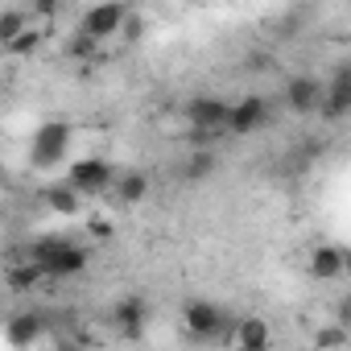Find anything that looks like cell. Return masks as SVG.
<instances>
[{
  "label": "cell",
  "instance_id": "cell-1",
  "mask_svg": "<svg viewBox=\"0 0 351 351\" xmlns=\"http://www.w3.org/2000/svg\"><path fill=\"white\" fill-rule=\"evenodd\" d=\"M29 265H38V273L50 277V281H66V277H79L91 265V252L83 244H75L71 236H42L29 248Z\"/></svg>",
  "mask_w": 351,
  "mask_h": 351
},
{
  "label": "cell",
  "instance_id": "cell-2",
  "mask_svg": "<svg viewBox=\"0 0 351 351\" xmlns=\"http://www.w3.org/2000/svg\"><path fill=\"white\" fill-rule=\"evenodd\" d=\"M182 326H186V335H191L195 343H232L236 318H232L228 310H219L215 302L195 298V302H186V310H182Z\"/></svg>",
  "mask_w": 351,
  "mask_h": 351
},
{
  "label": "cell",
  "instance_id": "cell-3",
  "mask_svg": "<svg viewBox=\"0 0 351 351\" xmlns=\"http://www.w3.org/2000/svg\"><path fill=\"white\" fill-rule=\"evenodd\" d=\"M112 182H116V165L108 161V157H79L75 165H71V178H66V186L79 195V199H91V195H104V191H112Z\"/></svg>",
  "mask_w": 351,
  "mask_h": 351
},
{
  "label": "cell",
  "instance_id": "cell-4",
  "mask_svg": "<svg viewBox=\"0 0 351 351\" xmlns=\"http://www.w3.org/2000/svg\"><path fill=\"white\" fill-rule=\"evenodd\" d=\"M71 149V124L66 120H46L38 132H34V145H29V161L34 169H54Z\"/></svg>",
  "mask_w": 351,
  "mask_h": 351
},
{
  "label": "cell",
  "instance_id": "cell-5",
  "mask_svg": "<svg viewBox=\"0 0 351 351\" xmlns=\"http://www.w3.org/2000/svg\"><path fill=\"white\" fill-rule=\"evenodd\" d=\"M318 116L339 124L351 116V66H335L330 83H322V104H318Z\"/></svg>",
  "mask_w": 351,
  "mask_h": 351
},
{
  "label": "cell",
  "instance_id": "cell-6",
  "mask_svg": "<svg viewBox=\"0 0 351 351\" xmlns=\"http://www.w3.org/2000/svg\"><path fill=\"white\" fill-rule=\"evenodd\" d=\"M228 112H232V99H223V95H195L186 104V124L223 136L228 132Z\"/></svg>",
  "mask_w": 351,
  "mask_h": 351
},
{
  "label": "cell",
  "instance_id": "cell-7",
  "mask_svg": "<svg viewBox=\"0 0 351 351\" xmlns=\"http://www.w3.org/2000/svg\"><path fill=\"white\" fill-rule=\"evenodd\" d=\"M124 21H128V5H95V9L83 13L79 34H87L91 42H108L124 29Z\"/></svg>",
  "mask_w": 351,
  "mask_h": 351
},
{
  "label": "cell",
  "instance_id": "cell-8",
  "mask_svg": "<svg viewBox=\"0 0 351 351\" xmlns=\"http://www.w3.org/2000/svg\"><path fill=\"white\" fill-rule=\"evenodd\" d=\"M265 124H269V99H265V95H244V99H236L232 112H228V132H232V136H252V132H261Z\"/></svg>",
  "mask_w": 351,
  "mask_h": 351
},
{
  "label": "cell",
  "instance_id": "cell-9",
  "mask_svg": "<svg viewBox=\"0 0 351 351\" xmlns=\"http://www.w3.org/2000/svg\"><path fill=\"white\" fill-rule=\"evenodd\" d=\"M116 330H120V339H128V343H136V339H145V326H149V302L141 298V293H124L120 302H116Z\"/></svg>",
  "mask_w": 351,
  "mask_h": 351
},
{
  "label": "cell",
  "instance_id": "cell-10",
  "mask_svg": "<svg viewBox=\"0 0 351 351\" xmlns=\"http://www.w3.org/2000/svg\"><path fill=\"white\" fill-rule=\"evenodd\" d=\"M322 104V79L318 75H293L285 83V108L293 116H314Z\"/></svg>",
  "mask_w": 351,
  "mask_h": 351
},
{
  "label": "cell",
  "instance_id": "cell-11",
  "mask_svg": "<svg viewBox=\"0 0 351 351\" xmlns=\"http://www.w3.org/2000/svg\"><path fill=\"white\" fill-rule=\"evenodd\" d=\"M5 339H9V347H17V351H29L34 343H42V339H46V318H42L38 310L13 314V318L5 322Z\"/></svg>",
  "mask_w": 351,
  "mask_h": 351
},
{
  "label": "cell",
  "instance_id": "cell-12",
  "mask_svg": "<svg viewBox=\"0 0 351 351\" xmlns=\"http://www.w3.org/2000/svg\"><path fill=\"white\" fill-rule=\"evenodd\" d=\"M232 347H236V351H269V347H273V326H269L261 314L236 318V330H232Z\"/></svg>",
  "mask_w": 351,
  "mask_h": 351
},
{
  "label": "cell",
  "instance_id": "cell-13",
  "mask_svg": "<svg viewBox=\"0 0 351 351\" xmlns=\"http://www.w3.org/2000/svg\"><path fill=\"white\" fill-rule=\"evenodd\" d=\"M347 273V248H339V244H318L314 252H310V277H318V281H339Z\"/></svg>",
  "mask_w": 351,
  "mask_h": 351
},
{
  "label": "cell",
  "instance_id": "cell-14",
  "mask_svg": "<svg viewBox=\"0 0 351 351\" xmlns=\"http://www.w3.org/2000/svg\"><path fill=\"white\" fill-rule=\"evenodd\" d=\"M112 191H116V199H120L124 207H136V203L149 199V173H141V169H124V173H116Z\"/></svg>",
  "mask_w": 351,
  "mask_h": 351
},
{
  "label": "cell",
  "instance_id": "cell-15",
  "mask_svg": "<svg viewBox=\"0 0 351 351\" xmlns=\"http://www.w3.org/2000/svg\"><path fill=\"white\" fill-rule=\"evenodd\" d=\"M215 169H219V149H191V157L182 165V178L186 182H207Z\"/></svg>",
  "mask_w": 351,
  "mask_h": 351
},
{
  "label": "cell",
  "instance_id": "cell-16",
  "mask_svg": "<svg viewBox=\"0 0 351 351\" xmlns=\"http://www.w3.org/2000/svg\"><path fill=\"white\" fill-rule=\"evenodd\" d=\"M42 281H46V277H42L38 265H29V261H25V265H9V273H5V285H9L13 293H29V289H38Z\"/></svg>",
  "mask_w": 351,
  "mask_h": 351
},
{
  "label": "cell",
  "instance_id": "cell-17",
  "mask_svg": "<svg viewBox=\"0 0 351 351\" xmlns=\"http://www.w3.org/2000/svg\"><path fill=\"white\" fill-rule=\"evenodd\" d=\"M25 29H29V13H25V9H5V13H0V46H5V50H9V42H17Z\"/></svg>",
  "mask_w": 351,
  "mask_h": 351
},
{
  "label": "cell",
  "instance_id": "cell-18",
  "mask_svg": "<svg viewBox=\"0 0 351 351\" xmlns=\"http://www.w3.org/2000/svg\"><path fill=\"white\" fill-rule=\"evenodd\" d=\"M46 207L58 215H79V195L66 182H54V186H46Z\"/></svg>",
  "mask_w": 351,
  "mask_h": 351
},
{
  "label": "cell",
  "instance_id": "cell-19",
  "mask_svg": "<svg viewBox=\"0 0 351 351\" xmlns=\"http://www.w3.org/2000/svg\"><path fill=\"white\" fill-rule=\"evenodd\" d=\"M95 50H99V42H91V38H87V34H79V29L66 38V54H71V58H79V62H91V58H95Z\"/></svg>",
  "mask_w": 351,
  "mask_h": 351
},
{
  "label": "cell",
  "instance_id": "cell-20",
  "mask_svg": "<svg viewBox=\"0 0 351 351\" xmlns=\"http://www.w3.org/2000/svg\"><path fill=\"white\" fill-rule=\"evenodd\" d=\"M343 343H347V330H343L339 322H330V326L318 330V351H339Z\"/></svg>",
  "mask_w": 351,
  "mask_h": 351
},
{
  "label": "cell",
  "instance_id": "cell-21",
  "mask_svg": "<svg viewBox=\"0 0 351 351\" xmlns=\"http://www.w3.org/2000/svg\"><path fill=\"white\" fill-rule=\"evenodd\" d=\"M42 38H46V34H42V29H34V25H29V29H25V34H21V38H17V42H9V54H34V50H38V46H42Z\"/></svg>",
  "mask_w": 351,
  "mask_h": 351
},
{
  "label": "cell",
  "instance_id": "cell-22",
  "mask_svg": "<svg viewBox=\"0 0 351 351\" xmlns=\"http://www.w3.org/2000/svg\"><path fill=\"white\" fill-rule=\"evenodd\" d=\"M186 145H191V149H219V132L191 128V132H186Z\"/></svg>",
  "mask_w": 351,
  "mask_h": 351
},
{
  "label": "cell",
  "instance_id": "cell-23",
  "mask_svg": "<svg viewBox=\"0 0 351 351\" xmlns=\"http://www.w3.org/2000/svg\"><path fill=\"white\" fill-rule=\"evenodd\" d=\"M87 232H91L95 240H112V223H108V219H91V223H87Z\"/></svg>",
  "mask_w": 351,
  "mask_h": 351
},
{
  "label": "cell",
  "instance_id": "cell-24",
  "mask_svg": "<svg viewBox=\"0 0 351 351\" xmlns=\"http://www.w3.org/2000/svg\"><path fill=\"white\" fill-rule=\"evenodd\" d=\"M34 13H38V17H58V0H38Z\"/></svg>",
  "mask_w": 351,
  "mask_h": 351
},
{
  "label": "cell",
  "instance_id": "cell-25",
  "mask_svg": "<svg viewBox=\"0 0 351 351\" xmlns=\"http://www.w3.org/2000/svg\"><path fill=\"white\" fill-rule=\"evenodd\" d=\"M50 351H83V343H79V339H54Z\"/></svg>",
  "mask_w": 351,
  "mask_h": 351
}]
</instances>
